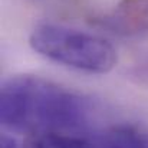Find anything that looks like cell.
<instances>
[{"instance_id": "3", "label": "cell", "mask_w": 148, "mask_h": 148, "mask_svg": "<svg viewBox=\"0 0 148 148\" xmlns=\"http://www.w3.org/2000/svg\"><path fill=\"white\" fill-rule=\"evenodd\" d=\"M95 26L124 38L148 32V0H119L108 13L92 20Z\"/></svg>"}, {"instance_id": "6", "label": "cell", "mask_w": 148, "mask_h": 148, "mask_svg": "<svg viewBox=\"0 0 148 148\" xmlns=\"http://www.w3.org/2000/svg\"><path fill=\"white\" fill-rule=\"evenodd\" d=\"M0 148H27V147H23L14 137H10L7 134H3L1 135V140H0Z\"/></svg>"}, {"instance_id": "7", "label": "cell", "mask_w": 148, "mask_h": 148, "mask_svg": "<svg viewBox=\"0 0 148 148\" xmlns=\"http://www.w3.org/2000/svg\"><path fill=\"white\" fill-rule=\"evenodd\" d=\"M140 76H141V78L148 84V65H145V66L140 71Z\"/></svg>"}, {"instance_id": "4", "label": "cell", "mask_w": 148, "mask_h": 148, "mask_svg": "<svg viewBox=\"0 0 148 148\" xmlns=\"http://www.w3.org/2000/svg\"><path fill=\"white\" fill-rule=\"evenodd\" d=\"M94 148H148V127L121 124L92 135Z\"/></svg>"}, {"instance_id": "5", "label": "cell", "mask_w": 148, "mask_h": 148, "mask_svg": "<svg viewBox=\"0 0 148 148\" xmlns=\"http://www.w3.org/2000/svg\"><path fill=\"white\" fill-rule=\"evenodd\" d=\"M27 148H94V140L78 132H46L36 135Z\"/></svg>"}, {"instance_id": "2", "label": "cell", "mask_w": 148, "mask_h": 148, "mask_svg": "<svg viewBox=\"0 0 148 148\" xmlns=\"http://www.w3.org/2000/svg\"><path fill=\"white\" fill-rule=\"evenodd\" d=\"M29 43L39 55L86 73H108L118 60L116 50L103 38L60 25L36 26Z\"/></svg>"}, {"instance_id": "1", "label": "cell", "mask_w": 148, "mask_h": 148, "mask_svg": "<svg viewBox=\"0 0 148 148\" xmlns=\"http://www.w3.org/2000/svg\"><path fill=\"white\" fill-rule=\"evenodd\" d=\"M91 114L88 98L40 76L16 75L1 85L0 121L13 132H78Z\"/></svg>"}]
</instances>
